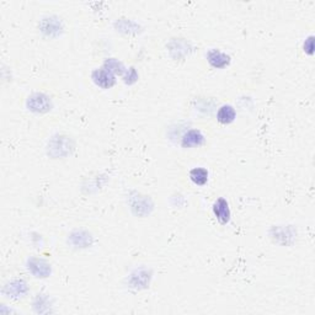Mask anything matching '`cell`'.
<instances>
[{
	"mask_svg": "<svg viewBox=\"0 0 315 315\" xmlns=\"http://www.w3.org/2000/svg\"><path fill=\"white\" fill-rule=\"evenodd\" d=\"M94 80L98 85H101L103 87H110L114 85L115 80L114 77L111 75V73L107 70H96L94 73Z\"/></svg>",
	"mask_w": 315,
	"mask_h": 315,
	"instance_id": "6",
	"label": "cell"
},
{
	"mask_svg": "<svg viewBox=\"0 0 315 315\" xmlns=\"http://www.w3.org/2000/svg\"><path fill=\"white\" fill-rule=\"evenodd\" d=\"M204 137L199 131L191 130L183 135L182 138V146L185 148H191V147H199L203 143Z\"/></svg>",
	"mask_w": 315,
	"mask_h": 315,
	"instance_id": "2",
	"label": "cell"
},
{
	"mask_svg": "<svg viewBox=\"0 0 315 315\" xmlns=\"http://www.w3.org/2000/svg\"><path fill=\"white\" fill-rule=\"evenodd\" d=\"M231 58L225 53H222L220 50H213L208 52V62L212 64L215 68H224L229 63Z\"/></svg>",
	"mask_w": 315,
	"mask_h": 315,
	"instance_id": "3",
	"label": "cell"
},
{
	"mask_svg": "<svg viewBox=\"0 0 315 315\" xmlns=\"http://www.w3.org/2000/svg\"><path fill=\"white\" fill-rule=\"evenodd\" d=\"M190 179L196 185L203 186L208 181V171L204 167H195L190 171Z\"/></svg>",
	"mask_w": 315,
	"mask_h": 315,
	"instance_id": "5",
	"label": "cell"
},
{
	"mask_svg": "<svg viewBox=\"0 0 315 315\" xmlns=\"http://www.w3.org/2000/svg\"><path fill=\"white\" fill-rule=\"evenodd\" d=\"M235 110L232 106H229V105H224V106H222L218 110L217 119L222 125H229V123H232L235 119Z\"/></svg>",
	"mask_w": 315,
	"mask_h": 315,
	"instance_id": "4",
	"label": "cell"
},
{
	"mask_svg": "<svg viewBox=\"0 0 315 315\" xmlns=\"http://www.w3.org/2000/svg\"><path fill=\"white\" fill-rule=\"evenodd\" d=\"M213 212H215L216 218L220 224H227L231 220V209H229L228 202L224 199H217V202L213 206Z\"/></svg>",
	"mask_w": 315,
	"mask_h": 315,
	"instance_id": "1",
	"label": "cell"
}]
</instances>
